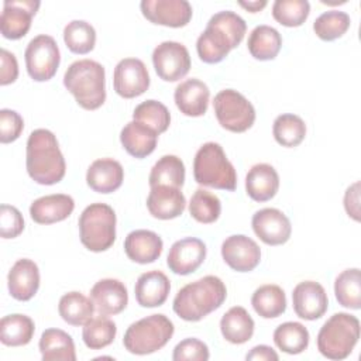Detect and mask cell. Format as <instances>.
Wrapping results in <instances>:
<instances>
[{"mask_svg":"<svg viewBox=\"0 0 361 361\" xmlns=\"http://www.w3.org/2000/svg\"><path fill=\"white\" fill-rule=\"evenodd\" d=\"M247 31L245 21L234 11H219L210 17L196 41V51L204 63L221 62L240 45Z\"/></svg>","mask_w":361,"mask_h":361,"instance_id":"6da1fadb","label":"cell"},{"mask_svg":"<svg viewBox=\"0 0 361 361\" xmlns=\"http://www.w3.org/2000/svg\"><path fill=\"white\" fill-rule=\"evenodd\" d=\"M25 166L30 178L39 185H55L66 172L65 158L55 134L47 128L34 130L27 140Z\"/></svg>","mask_w":361,"mask_h":361,"instance_id":"7a4b0ae2","label":"cell"},{"mask_svg":"<svg viewBox=\"0 0 361 361\" xmlns=\"http://www.w3.org/2000/svg\"><path fill=\"white\" fill-rule=\"evenodd\" d=\"M227 298L224 282L214 275H206L178 290L173 299V312L186 322H199L216 309Z\"/></svg>","mask_w":361,"mask_h":361,"instance_id":"3957f363","label":"cell"},{"mask_svg":"<svg viewBox=\"0 0 361 361\" xmlns=\"http://www.w3.org/2000/svg\"><path fill=\"white\" fill-rule=\"evenodd\" d=\"M63 86L82 109L96 110L106 100L104 68L92 59L75 61L65 71Z\"/></svg>","mask_w":361,"mask_h":361,"instance_id":"277c9868","label":"cell"},{"mask_svg":"<svg viewBox=\"0 0 361 361\" xmlns=\"http://www.w3.org/2000/svg\"><path fill=\"white\" fill-rule=\"evenodd\" d=\"M193 176L202 186L233 192L237 188V172L217 142L203 144L193 159Z\"/></svg>","mask_w":361,"mask_h":361,"instance_id":"5b68a950","label":"cell"},{"mask_svg":"<svg viewBox=\"0 0 361 361\" xmlns=\"http://www.w3.org/2000/svg\"><path fill=\"white\" fill-rule=\"evenodd\" d=\"M360 338V320L350 313H334L319 330L317 350L329 360L347 358Z\"/></svg>","mask_w":361,"mask_h":361,"instance_id":"8992f818","label":"cell"},{"mask_svg":"<svg viewBox=\"0 0 361 361\" xmlns=\"http://www.w3.org/2000/svg\"><path fill=\"white\" fill-rule=\"evenodd\" d=\"M173 323L162 313L140 319L128 326L124 333L123 344L126 350L135 355L152 354L172 338Z\"/></svg>","mask_w":361,"mask_h":361,"instance_id":"52a82bcc","label":"cell"},{"mask_svg":"<svg viewBox=\"0 0 361 361\" xmlns=\"http://www.w3.org/2000/svg\"><path fill=\"white\" fill-rule=\"evenodd\" d=\"M80 243L93 252L109 250L116 241V213L106 203H92L79 216Z\"/></svg>","mask_w":361,"mask_h":361,"instance_id":"ba28073f","label":"cell"},{"mask_svg":"<svg viewBox=\"0 0 361 361\" xmlns=\"http://www.w3.org/2000/svg\"><path fill=\"white\" fill-rule=\"evenodd\" d=\"M219 124L231 133H244L255 121V109L245 96L234 89L220 90L213 100Z\"/></svg>","mask_w":361,"mask_h":361,"instance_id":"9c48e42d","label":"cell"},{"mask_svg":"<svg viewBox=\"0 0 361 361\" xmlns=\"http://www.w3.org/2000/svg\"><path fill=\"white\" fill-rule=\"evenodd\" d=\"M27 72L35 82L52 79L61 62V52L56 41L47 34L32 38L24 52Z\"/></svg>","mask_w":361,"mask_h":361,"instance_id":"30bf717a","label":"cell"},{"mask_svg":"<svg viewBox=\"0 0 361 361\" xmlns=\"http://www.w3.org/2000/svg\"><path fill=\"white\" fill-rule=\"evenodd\" d=\"M152 63L157 75L165 82H176L185 78L190 69L188 48L176 41H164L152 52Z\"/></svg>","mask_w":361,"mask_h":361,"instance_id":"8fae6325","label":"cell"},{"mask_svg":"<svg viewBox=\"0 0 361 361\" xmlns=\"http://www.w3.org/2000/svg\"><path fill=\"white\" fill-rule=\"evenodd\" d=\"M113 86L114 92L124 99L141 96L149 87V75L145 63L138 58L121 59L114 68Z\"/></svg>","mask_w":361,"mask_h":361,"instance_id":"7c38bea8","label":"cell"},{"mask_svg":"<svg viewBox=\"0 0 361 361\" xmlns=\"http://www.w3.org/2000/svg\"><path fill=\"white\" fill-rule=\"evenodd\" d=\"M38 0H6L0 16V31L7 39H20L31 28V21L38 11Z\"/></svg>","mask_w":361,"mask_h":361,"instance_id":"4fadbf2b","label":"cell"},{"mask_svg":"<svg viewBox=\"0 0 361 361\" xmlns=\"http://www.w3.org/2000/svg\"><path fill=\"white\" fill-rule=\"evenodd\" d=\"M142 16L152 24L171 28L185 27L192 18V6L186 0H142Z\"/></svg>","mask_w":361,"mask_h":361,"instance_id":"5bb4252c","label":"cell"},{"mask_svg":"<svg viewBox=\"0 0 361 361\" xmlns=\"http://www.w3.org/2000/svg\"><path fill=\"white\" fill-rule=\"evenodd\" d=\"M251 224L255 235L267 245H282L289 240L292 233L288 216L275 207H265L255 212Z\"/></svg>","mask_w":361,"mask_h":361,"instance_id":"9a60e30c","label":"cell"},{"mask_svg":"<svg viewBox=\"0 0 361 361\" xmlns=\"http://www.w3.org/2000/svg\"><path fill=\"white\" fill-rule=\"evenodd\" d=\"M221 257L231 269L250 272L259 264L261 250L252 238L244 234H234L223 241Z\"/></svg>","mask_w":361,"mask_h":361,"instance_id":"2e32d148","label":"cell"},{"mask_svg":"<svg viewBox=\"0 0 361 361\" xmlns=\"http://www.w3.org/2000/svg\"><path fill=\"white\" fill-rule=\"evenodd\" d=\"M204 258V243L196 237H185L175 241L169 248L166 265L176 275H189L203 264Z\"/></svg>","mask_w":361,"mask_h":361,"instance_id":"e0dca14e","label":"cell"},{"mask_svg":"<svg viewBox=\"0 0 361 361\" xmlns=\"http://www.w3.org/2000/svg\"><path fill=\"white\" fill-rule=\"evenodd\" d=\"M295 313L305 320L320 319L329 306V298L324 288L314 281L299 282L292 292Z\"/></svg>","mask_w":361,"mask_h":361,"instance_id":"ac0fdd59","label":"cell"},{"mask_svg":"<svg viewBox=\"0 0 361 361\" xmlns=\"http://www.w3.org/2000/svg\"><path fill=\"white\" fill-rule=\"evenodd\" d=\"M90 298L96 310L106 316L121 313L128 303V292L126 285L114 278L97 281L90 290Z\"/></svg>","mask_w":361,"mask_h":361,"instance_id":"d6986e66","label":"cell"},{"mask_svg":"<svg viewBox=\"0 0 361 361\" xmlns=\"http://www.w3.org/2000/svg\"><path fill=\"white\" fill-rule=\"evenodd\" d=\"M186 207V199L179 188L158 185L152 186L147 197V209L149 214L159 220H171L179 217Z\"/></svg>","mask_w":361,"mask_h":361,"instance_id":"ffe728a7","label":"cell"},{"mask_svg":"<svg viewBox=\"0 0 361 361\" xmlns=\"http://www.w3.org/2000/svg\"><path fill=\"white\" fill-rule=\"evenodd\" d=\"M10 295L21 302L30 300L39 288L38 265L28 258H21L14 262L7 275Z\"/></svg>","mask_w":361,"mask_h":361,"instance_id":"44dd1931","label":"cell"},{"mask_svg":"<svg viewBox=\"0 0 361 361\" xmlns=\"http://www.w3.org/2000/svg\"><path fill=\"white\" fill-rule=\"evenodd\" d=\"M176 107L189 117H200L207 111L210 90L199 79H186L180 82L173 93Z\"/></svg>","mask_w":361,"mask_h":361,"instance_id":"7402d4cb","label":"cell"},{"mask_svg":"<svg viewBox=\"0 0 361 361\" xmlns=\"http://www.w3.org/2000/svg\"><path fill=\"white\" fill-rule=\"evenodd\" d=\"M124 180L121 164L113 158H100L90 164L86 172V183L97 193L116 192Z\"/></svg>","mask_w":361,"mask_h":361,"instance_id":"603a6c76","label":"cell"},{"mask_svg":"<svg viewBox=\"0 0 361 361\" xmlns=\"http://www.w3.org/2000/svg\"><path fill=\"white\" fill-rule=\"evenodd\" d=\"M75 209L69 195L54 193L35 199L30 206V216L38 224H52L68 219Z\"/></svg>","mask_w":361,"mask_h":361,"instance_id":"cb8c5ba5","label":"cell"},{"mask_svg":"<svg viewBox=\"0 0 361 361\" xmlns=\"http://www.w3.org/2000/svg\"><path fill=\"white\" fill-rule=\"evenodd\" d=\"M171 290L168 276L161 271H148L138 276L134 293L135 300L142 307H157L165 303Z\"/></svg>","mask_w":361,"mask_h":361,"instance_id":"d4e9b609","label":"cell"},{"mask_svg":"<svg viewBox=\"0 0 361 361\" xmlns=\"http://www.w3.org/2000/svg\"><path fill=\"white\" fill-rule=\"evenodd\" d=\"M164 243L161 237L151 230H134L124 240L127 257L137 264H151L162 254Z\"/></svg>","mask_w":361,"mask_h":361,"instance_id":"484cf974","label":"cell"},{"mask_svg":"<svg viewBox=\"0 0 361 361\" xmlns=\"http://www.w3.org/2000/svg\"><path fill=\"white\" fill-rule=\"evenodd\" d=\"M158 133L151 127L133 120L127 123L121 133L120 141L123 148L134 158H145L154 152L158 142Z\"/></svg>","mask_w":361,"mask_h":361,"instance_id":"4316f807","label":"cell"},{"mask_svg":"<svg viewBox=\"0 0 361 361\" xmlns=\"http://www.w3.org/2000/svg\"><path fill=\"white\" fill-rule=\"evenodd\" d=\"M279 189V175L269 164L251 166L245 176V192L255 202L271 200Z\"/></svg>","mask_w":361,"mask_h":361,"instance_id":"83f0119b","label":"cell"},{"mask_svg":"<svg viewBox=\"0 0 361 361\" xmlns=\"http://www.w3.org/2000/svg\"><path fill=\"white\" fill-rule=\"evenodd\" d=\"M44 361H75L76 351L72 337L61 329H47L38 343Z\"/></svg>","mask_w":361,"mask_h":361,"instance_id":"f1b7e54d","label":"cell"},{"mask_svg":"<svg viewBox=\"0 0 361 361\" xmlns=\"http://www.w3.org/2000/svg\"><path fill=\"white\" fill-rule=\"evenodd\" d=\"M254 327L252 317L243 306H233L220 320L221 334L231 344L247 343L254 334Z\"/></svg>","mask_w":361,"mask_h":361,"instance_id":"f546056e","label":"cell"},{"mask_svg":"<svg viewBox=\"0 0 361 361\" xmlns=\"http://www.w3.org/2000/svg\"><path fill=\"white\" fill-rule=\"evenodd\" d=\"M248 51L252 58L258 61L274 59L282 47V37L271 25H257L247 41Z\"/></svg>","mask_w":361,"mask_h":361,"instance_id":"4dcf8cb0","label":"cell"},{"mask_svg":"<svg viewBox=\"0 0 361 361\" xmlns=\"http://www.w3.org/2000/svg\"><path fill=\"white\" fill-rule=\"evenodd\" d=\"M35 324L30 316L14 313L0 320V341L8 347L25 345L31 341Z\"/></svg>","mask_w":361,"mask_h":361,"instance_id":"1f68e13d","label":"cell"},{"mask_svg":"<svg viewBox=\"0 0 361 361\" xmlns=\"http://www.w3.org/2000/svg\"><path fill=\"white\" fill-rule=\"evenodd\" d=\"M251 305L261 317L274 319L286 310V296L281 286L267 283L254 290Z\"/></svg>","mask_w":361,"mask_h":361,"instance_id":"d6a6232c","label":"cell"},{"mask_svg":"<svg viewBox=\"0 0 361 361\" xmlns=\"http://www.w3.org/2000/svg\"><path fill=\"white\" fill-rule=\"evenodd\" d=\"M96 307L93 300L80 292H68L59 299L58 312L59 316L72 326L86 324L94 313Z\"/></svg>","mask_w":361,"mask_h":361,"instance_id":"836d02e7","label":"cell"},{"mask_svg":"<svg viewBox=\"0 0 361 361\" xmlns=\"http://www.w3.org/2000/svg\"><path fill=\"white\" fill-rule=\"evenodd\" d=\"M185 182V165L176 155L161 157L151 168L148 183L149 186L168 185L173 188H182Z\"/></svg>","mask_w":361,"mask_h":361,"instance_id":"e575fe53","label":"cell"},{"mask_svg":"<svg viewBox=\"0 0 361 361\" xmlns=\"http://www.w3.org/2000/svg\"><path fill=\"white\" fill-rule=\"evenodd\" d=\"M309 331L299 322H286L274 331L275 345L286 354H300L309 345Z\"/></svg>","mask_w":361,"mask_h":361,"instance_id":"d590c367","label":"cell"},{"mask_svg":"<svg viewBox=\"0 0 361 361\" xmlns=\"http://www.w3.org/2000/svg\"><path fill=\"white\" fill-rule=\"evenodd\" d=\"M334 295L338 305L358 310L361 307V274L358 268H348L334 281Z\"/></svg>","mask_w":361,"mask_h":361,"instance_id":"8d00e7d4","label":"cell"},{"mask_svg":"<svg viewBox=\"0 0 361 361\" xmlns=\"http://www.w3.org/2000/svg\"><path fill=\"white\" fill-rule=\"evenodd\" d=\"M116 333V323L106 314H99L96 317H92L86 324H83L82 338L87 348L100 350L114 341Z\"/></svg>","mask_w":361,"mask_h":361,"instance_id":"74e56055","label":"cell"},{"mask_svg":"<svg viewBox=\"0 0 361 361\" xmlns=\"http://www.w3.org/2000/svg\"><path fill=\"white\" fill-rule=\"evenodd\" d=\"M272 134L279 145L293 148L305 140L306 124L299 116L285 113L275 118L272 126Z\"/></svg>","mask_w":361,"mask_h":361,"instance_id":"f35d334b","label":"cell"},{"mask_svg":"<svg viewBox=\"0 0 361 361\" xmlns=\"http://www.w3.org/2000/svg\"><path fill=\"white\" fill-rule=\"evenodd\" d=\"M63 41L71 52L85 55L94 48L96 31L87 21L73 20L63 28Z\"/></svg>","mask_w":361,"mask_h":361,"instance_id":"ab89813d","label":"cell"},{"mask_svg":"<svg viewBox=\"0 0 361 361\" xmlns=\"http://www.w3.org/2000/svg\"><path fill=\"white\" fill-rule=\"evenodd\" d=\"M350 16L340 10H330L320 14L313 23L314 34L323 41H334L343 37L350 28Z\"/></svg>","mask_w":361,"mask_h":361,"instance_id":"60d3db41","label":"cell"},{"mask_svg":"<svg viewBox=\"0 0 361 361\" xmlns=\"http://www.w3.org/2000/svg\"><path fill=\"white\" fill-rule=\"evenodd\" d=\"M189 213L199 223H214L221 213L220 199L214 193L199 188L190 197Z\"/></svg>","mask_w":361,"mask_h":361,"instance_id":"b9f144b4","label":"cell"},{"mask_svg":"<svg viewBox=\"0 0 361 361\" xmlns=\"http://www.w3.org/2000/svg\"><path fill=\"white\" fill-rule=\"evenodd\" d=\"M133 120L144 123L145 126L162 134L168 130L171 124V114L165 104L158 100H145L140 103L133 113Z\"/></svg>","mask_w":361,"mask_h":361,"instance_id":"7bdbcfd3","label":"cell"},{"mask_svg":"<svg viewBox=\"0 0 361 361\" xmlns=\"http://www.w3.org/2000/svg\"><path fill=\"white\" fill-rule=\"evenodd\" d=\"M310 13L307 0H276L272 4V17L285 27L302 25Z\"/></svg>","mask_w":361,"mask_h":361,"instance_id":"ee69618b","label":"cell"},{"mask_svg":"<svg viewBox=\"0 0 361 361\" xmlns=\"http://www.w3.org/2000/svg\"><path fill=\"white\" fill-rule=\"evenodd\" d=\"M210 357L209 347L197 338H185L173 348V361H207Z\"/></svg>","mask_w":361,"mask_h":361,"instance_id":"f6af8a7d","label":"cell"},{"mask_svg":"<svg viewBox=\"0 0 361 361\" xmlns=\"http://www.w3.org/2000/svg\"><path fill=\"white\" fill-rule=\"evenodd\" d=\"M24 230V219L20 210L10 204L0 207V234L3 238H16Z\"/></svg>","mask_w":361,"mask_h":361,"instance_id":"bcb514c9","label":"cell"},{"mask_svg":"<svg viewBox=\"0 0 361 361\" xmlns=\"http://www.w3.org/2000/svg\"><path fill=\"white\" fill-rule=\"evenodd\" d=\"M24 128L23 117L10 109L0 110V141L8 144L16 141Z\"/></svg>","mask_w":361,"mask_h":361,"instance_id":"7dc6e473","label":"cell"},{"mask_svg":"<svg viewBox=\"0 0 361 361\" xmlns=\"http://www.w3.org/2000/svg\"><path fill=\"white\" fill-rule=\"evenodd\" d=\"M0 62H1L0 85L6 86V85H10V83L16 82V79L18 78V63H17V59H16L14 54L1 48Z\"/></svg>","mask_w":361,"mask_h":361,"instance_id":"c3c4849f","label":"cell"},{"mask_svg":"<svg viewBox=\"0 0 361 361\" xmlns=\"http://www.w3.org/2000/svg\"><path fill=\"white\" fill-rule=\"evenodd\" d=\"M344 209L355 221L360 220V182H354L344 193Z\"/></svg>","mask_w":361,"mask_h":361,"instance_id":"681fc988","label":"cell"},{"mask_svg":"<svg viewBox=\"0 0 361 361\" xmlns=\"http://www.w3.org/2000/svg\"><path fill=\"white\" fill-rule=\"evenodd\" d=\"M245 358L250 361H278L279 355L275 353V350L272 347L259 344V345H255L254 348H251V351L247 353Z\"/></svg>","mask_w":361,"mask_h":361,"instance_id":"f907efd6","label":"cell"},{"mask_svg":"<svg viewBox=\"0 0 361 361\" xmlns=\"http://www.w3.org/2000/svg\"><path fill=\"white\" fill-rule=\"evenodd\" d=\"M238 4L243 7V8H245L247 11H250V13H258V11H261L268 3L265 1V0H254V1H238Z\"/></svg>","mask_w":361,"mask_h":361,"instance_id":"816d5d0a","label":"cell"}]
</instances>
